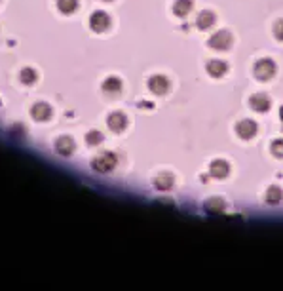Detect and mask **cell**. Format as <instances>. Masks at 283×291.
I'll return each instance as SVG.
<instances>
[{
	"mask_svg": "<svg viewBox=\"0 0 283 291\" xmlns=\"http://www.w3.org/2000/svg\"><path fill=\"white\" fill-rule=\"evenodd\" d=\"M274 36H276L280 42H283V19L276 21V25H274Z\"/></svg>",
	"mask_w": 283,
	"mask_h": 291,
	"instance_id": "cell-16",
	"label": "cell"
},
{
	"mask_svg": "<svg viewBox=\"0 0 283 291\" xmlns=\"http://www.w3.org/2000/svg\"><path fill=\"white\" fill-rule=\"evenodd\" d=\"M192 10V0H177L173 6V12L177 17H186Z\"/></svg>",
	"mask_w": 283,
	"mask_h": 291,
	"instance_id": "cell-9",
	"label": "cell"
},
{
	"mask_svg": "<svg viewBox=\"0 0 283 291\" xmlns=\"http://www.w3.org/2000/svg\"><path fill=\"white\" fill-rule=\"evenodd\" d=\"M226 70H228L226 63H224V61H220V59H213V61H209V63H207V72H209L213 78H220Z\"/></svg>",
	"mask_w": 283,
	"mask_h": 291,
	"instance_id": "cell-8",
	"label": "cell"
},
{
	"mask_svg": "<svg viewBox=\"0 0 283 291\" xmlns=\"http://www.w3.org/2000/svg\"><path fill=\"white\" fill-rule=\"evenodd\" d=\"M91 27H93L95 31L107 29V27H109V17H107L105 14H95V16L91 17Z\"/></svg>",
	"mask_w": 283,
	"mask_h": 291,
	"instance_id": "cell-12",
	"label": "cell"
},
{
	"mask_svg": "<svg viewBox=\"0 0 283 291\" xmlns=\"http://www.w3.org/2000/svg\"><path fill=\"white\" fill-rule=\"evenodd\" d=\"M253 72H255V76H257L259 80H270V78L276 74V65H274L272 59H261V61L255 63Z\"/></svg>",
	"mask_w": 283,
	"mask_h": 291,
	"instance_id": "cell-1",
	"label": "cell"
},
{
	"mask_svg": "<svg viewBox=\"0 0 283 291\" xmlns=\"http://www.w3.org/2000/svg\"><path fill=\"white\" fill-rule=\"evenodd\" d=\"M280 116H282V120H283V107L280 109Z\"/></svg>",
	"mask_w": 283,
	"mask_h": 291,
	"instance_id": "cell-17",
	"label": "cell"
},
{
	"mask_svg": "<svg viewBox=\"0 0 283 291\" xmlns=\"http://www.w3.org/2000/svg\"><path fill=\"white\" fill-rule=\"evenodd\" d=\"M205 209L209 211V213H222L224 211V202L222 198H209V200L205 202Z\"/></svg>",
	"mask_w": 283,
	"mask_h": 291,
	"instance_id": "cell-10",
	"label": "cell"
},
{
	"mask_svg": "<svg viewBox=\"0 0 283 291\" xmlns=\"http://www.w3.org/2000/svg\"><path fill=\"white\" fill-rule=\"evenodd\" d=\"M236 134L240 135L241 139H251L257 134V124L253 120H241L236 126Z\"/></svg>",
	"mask_w": 283,
	"mask_h": 291,
	"instance_id": "cell-4",
	"label": "cell"
},
{
	"mask_svg": "<svg viewBox=\"0 0 283 291\" xmlns=\"http://www.w3.org/2000/svg\"><path fill=\"white\" fill-rule=\"evenodd\" d=\"M249 103H251V109L257 112H266L270 109V99H268V95H264V93H255V95L249 99Z\"/></svg>",
	"mask_w": 283,
	"mask_h": 291,
	"instance_id": "cell-6",
	"label": "cell"
},
{
	"mask_svg": "<svg viewBox=\"0 0 283 291\" xmlns=\"http://www.w3.org/2000/svg\"><path fill=\"white\" fill-rule=\"evenodd\" d=\"M156 187H158L160 190H169V188L173 187V175H169V173L158 175V177H156Z\"/></svg>",
	"mask_w": 283,
	"mask_h": 291,
	"instance_id": "cell-13",
	"label": "cell"
},
{
	"mask_svg": "<svg viewBox=\"0 0 283 291\" xmlns=\"http://www.w3.org/2000/svg\"><path fill=\"white\" fill-rule=\"evenodd\" d=\"M228 162L226 160H213L211 162V166H209V173H211V177H215V179H224L226 175H228Z\"/></svg>",
	"mask_w": 283,
	"mask_h": 291,
	"instance_id": "cell-3",
	"label": "cell"
},
{
	"mask_svg": "<svg viewBox=\"0 0 283 291\" xmlns=\"http://www.w3.org/2000/svg\"><path fill=\"white\" fill-rule=\"evenodd\" d=\"M270 151H272V154L276 158H283V139H276V141L272 143Z\"/></svg>",
	"mask_w": 283,
	"mask_h": 291,
	"instance_id": "cell-15",
	"label": "cell"
},
{
	"mask_svg": "<svg viewBox=\"0 0 283 291\" xmlns=\"http://www.w3.org/2000/svg\"><path fill=\"white\" fill-rule=\"evenodd\" d=\"M232 44V34L228 31H217L211 38H209V46L213 50H228Z\"/></svg>",
	"mask_w": 283,
	"mask_h": 291,
	"instance_id": "cell-2",
	"label": "cell"
},
{
	"mask_svg": "<svg viewBox=\"0 0 283 291\" xmlns=\"http://www.w3.org/2000/svg\"><path fill=\"white\" fill-rule=\"evenodd\" d=\"M149 88H150V91L156 93V95H162V93H166V91L169 90V82H167L166 76L156 74V76H152V78L149 80Z\"/></svg>",
	"mask_w": 283,
	"mask_h": 291,
	"instance_id": "cell-5",
	"label": "cell"
},
{
	"mask_svg": "<svg viewBox=\"0 0 283 291\" xmlns=\"http://www.w3.org/2000/svg\"><path fill=\"white\" fill-rule=\"evenodd\" d=\"M109 126L110 130H114V132H122L124 126H126V118L122 114H112L109 118Z\"/></svg>",
	"mask_w": 283,
	"mask_h": 291,
	"instance_id": "cell-14",
	"label": "cell"
},
{
	"mask_svg": "<svg viewBox=\"0 0 283 291\" xmlns=\"http://www.w3.org/2000/svg\"><path fill=\"white\" fill-rule=\"evenodd\" d=\"M282 196H283V192H282V188L280 187H270L268 190H266V202L268 204H280L282 202Z\"/></svg>",
	"mask_w": 283,
	"mask_h": 291,
	"instance_id": "cell-11",
	"label": "cell"
},
{
	"mask_svg": "<svg viewBox=\"0 0 283 291\" xmlns=\"http://www.w3.org/2000/svg\"><path fill=\"white\" fill-rule=\"evenodd\" d=\"M215 25V14L213 12H200L196 17V27L200 31H207V29H211Z\"/></svg>",
	"mask_w": 283,
	"mask_h": 291,
	"instance_id": "cell-7",
	"label": "cell"
}]
</instances>
